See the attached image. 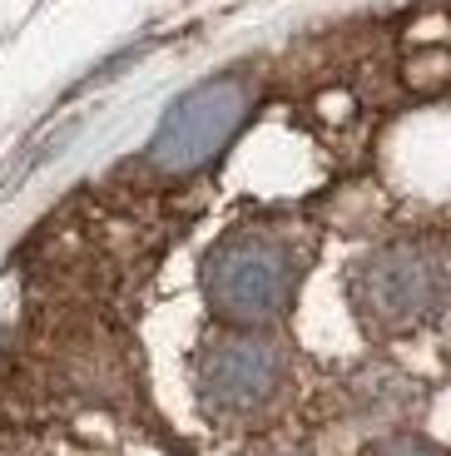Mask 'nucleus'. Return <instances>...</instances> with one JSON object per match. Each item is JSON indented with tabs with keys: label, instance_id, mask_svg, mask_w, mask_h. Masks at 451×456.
I'll return each instance as SVG.
<instances>
[{
	"label": "nucleus",
	"instance_id": "nucleus-5",
	"mask_svg": "<svg viewBox=\"0 0 451 456\" xmlns=\"http://www.w3.org/2000/svg\"><path fill=\"white\" fill-rule=\"evenodd\" d=\"M373 456H447L431 436H417V432H397L387 436V442L373 446Z\"/></svg>",
	"mask_w": 451,
	"mask_h": 456
},
{
	"label": "nucleus",
	"instance_id": "nucleus-6",
	"mask_svg": "<svg viewBox=\"0 0 451 456\" xmlns=\"http://www.w3.org/2000/svg\"><path fill=\"white\" fill-rule=\"evenodd\" d=\"M253 456H303V452H253Z\"/></svg>",
	"mask_w": 451,
	"mask_h": 456
},
{
	"label": "nucleus",
	"instance_id": "nucleus-2",
	"mask_svg": "<svg viewBox=\"0 0 451 456\" xmlns=\"http://www.w3.org/2000/svg\"><path fill=\"white\" fill-rule=\"evenodd\" d=\"M451 263L437 233L392 239L348 263V308L367 338H406L447 308Z\"/></svg>",
	"mask_w": 451,
	"mask_h": 456
},
{
	"label": "nucleus",
	"instance_id": "nucleus-4",
	"mask_svg": "<svg viewBox=\"0 0 451 456\" xmlns=\"http://www.w3.org/2000/svg\"><path fill=\"white\" fill-rule=\"evenodd\" d=\"M253 104H258V85L243 69H224L214 80H199L164 110V119H159L154 139L144 149L149 169L169 174V179L209 169L238 139V129L249 125Z\"/></svg>",
	"mask_w": 451,
	"mask_h": 456
},
{
	"label": "nucleus",
	"instance_id": "nucleus-3",
	"mask_svg": "<svg viewBox=\"0 0 451 456\" xmlns=\"http://www.w3.org/2000/svg\"><path fill=\"white\" fill-rule=\"evenodd\" d=\"M293 387V353L263 328H228L193 357V397L214 427H258Z\"/></svg>",
	"mask_w": 451,
	"mask_h": 456
},
{
	"label": "nucleus",
	"instance_id": "nucleus-1",
	"mask_svg": "<svg viewBox=\"0 0 451 456\" xmlns=\"http://www.w3.org/2000/svg\"><path fill=\"white\" fill-rule=\"evenodd\" d=\"M308 268H313V239L278 218L228 228L203 253L199 283L203 303L224 328H263L273 332L298 303Z\"/></svg>",
	"mask_w": 451,
	"mask_h": 456
}]
</instances>
